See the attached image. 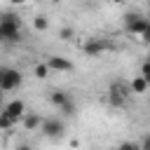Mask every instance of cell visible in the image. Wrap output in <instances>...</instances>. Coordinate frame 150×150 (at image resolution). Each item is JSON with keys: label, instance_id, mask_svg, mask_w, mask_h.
<instances>
[{"label": "cell", "instance_id": "23", "mask_svg": "<svg viewBox=\"0 0 150 150\" xmlns=\"http://www.w3.org/2000/svg\"><path fill=\"white\" fill-rule=\"evenodd\" d=\"M9 5H23V2H28V0H7Z\"/></svg>", "mask_w": 150, "mask_h": 150}, {"label": "cell", "instance_id": "21", "mask_svg": "<svg viewBox=\"0 0 150 150\" xmlns=\"http://www.w3.org/2000/svg\"><path fill=\"white\" fill-rule=\"evenodd\" d=\"M16 150H33V148H30L28 143H19V145H16Z\"/></svg>", "mask_w": 150, "mask_h": 150}, {"label": "cell", "instance_id": "12", "mask_svg": "<svg viewBox=\"0 0 150 150\" xmlns=\"http://www.w3.org/2000/svg\"><path fill=\"white\" fill-rule=\"evenodd\" d=\"M49 66H47V61H38L35 66H33V75L38 77V80H45V77H49Z\"/></svg>", "mask_w": 150, "mask_h": 150}, {"label": "cell", "instance_id": "11", "mask_svg": "<svg viewBox=\"0 0 150 150\" xmlns=\"http://www.w3.org/2000/svg\"><path fill=\"white\" fill-rule=\"evenodd\" d=\"M129 89H131V94H145V91L150 89V84H148L141 75H134V77L129 80Z\"/></svg>", "mask_w": 150, "mask_h": 150}, {"label": "cell", "instance_id": "5", "mask_svg": "<svg viewBox=\"0 0 150 150\" xmlns=\"http://www.w3.org/2000/svg\"><path fill=\"white\" fill-rule=\"evenodd\" d=\"M40 134H42L45 138H61V136L66 134V124H63V120H59V117H45V122H42V127H40Z\"/></svg>", "mask_w": 150, "mask_h": 150}, {"label": "cell", "instance_id": "16", "mask_svg": "<svg viewBox=\"0 0 150 150\" xmlns=\"http://www.w3.org/2000/svg\"><path fill=\"white\" fill-rule=\"evenodd\" d=\"M115 150H141V143L138 141H122Z\"/></svg>", "mask_w": 150, "mask_h": 150}, {"label": "cell", "instance_id": "8", "mask_svg": "<svg viewBox=\"0 0 150 150\" xmlns=\"http://www.w3.org/2000/svg\"><path fill=\"white\" fill-rule=\"evenodd\" d=\"M42 122H45V117H42V115H38V112H26V115L21 117V122H19V124H21L26 131H40Z\"/></svg>", "mask_w": 150, "mask_h": 150}, {"label": "cell", "instance_id": "14", "mask_svg": "<svg viewBox=\"0 0 150 150\" xmlns=\"http://www.w3.org/2000/svg\"><path fill=\"white\" fill-rule=\"evenodd\" d=\"M59 40H61V42H70V40H75V28L63 26V28L59 30Z\"/></svg>", "mask_w": 150, "mask_h": 150}, {"label": "cell", "instance_id": "24", "mask_svg": "<svg viewBox=\"0 0 150 150\" xmlns=\"http://www.w3.org/2000/svg\"><path fill=\"white\" fill-rule=\"evenodd\" d=\"M110 2H112V5H122L124 0H110Z\"/></svg>", "mask_w": 150, "mask_h": 150}, {"label": "cell", "instance_id": "4", "mask_svg": "<svg viewBox=\"0 0 150 150\" xmlns=\"http://www.w3.org/2000/svg\"><path fill=\"white\" fill-rule=\"evenodd\" d=\"M129 96H131L129 82H112L110 89H108V101H110V105H115V108H122Z\"/></svg>", "mask_w": 150, "mask_h": 150}, {"label": "cell", "instance_id": "9", "mask_svg": "<svg viewBox=\"0 0 150 150\" xmlns=\"http://www.w3.org/2000/svg\"><path fill=\"white\" fill-rule=\"evenodd\" d=\"M47 66H49V70H56V73H70L73 70V63L63 56H47Z\"/></svg>", "mask_w": 150, "mask_h": 150}, {"label": "cell", "instance_id": "3", "mask_svg": "<svg viewBox=\"0 0 150 150\" xmlns=\"http://www.w3.org/2000/svg\"><path fill=\"white\" fill-rule=\"evenodd\" d=\"M148 28V16H143L141 12H127L124 14V30L129 35H143V30Z\"/></svg>", "mask_w": 150, "mask_h": 150}, {"label": "cell", "instance_id": "25", "mask_svg": "<svg viewBox=\"0 0 150 150\" xmlns=\"http://www.w3.org/2000/svg\"><path fill=\"white\" fill-rule=\"evenodd\" d=\"M148 28H150V16H148Z\"/></svg>", "mask_w": 150, "mask_h": 150}, {"label": "cell", "instance_id": "1", "mask_svg": "<svg viewBox=\"0 0 150 150\" xmlns=\"http://www.w3.org/2000/svg\"><path fill=\"white\" fill-rule=\"evenodd\" d=\"M21 38V16L14 12H0V42L16 45Z\"/></svg>", "mask_w": 150, "mask_h": 150}, {"label": "cell", "instance_id": "18", "mask_svg": "<svg viewBox=\"0 0 150 150\" xmlns=\"http://www.w3.org/2000/svg\"><path fill=\"white\" fill-rule=\"evenodd\" d=\"M59 110H61V115H63V117H73V115H75V103H73V101H68V103H66L63 108H59Z\"/></svg>", "mask_w": 150, "mask_h": 150}, {"label": "cell", "instance_id": "22", "mask_svg": "<svg viewBox=\"0 0 150 150\" xmlns=\"http://www.w3.org/2000/svg\"><path fill=\"white\" fill-rule=\"evenodd\" d=\"M2 101H5V91H2V87H0V110H2V105H5Z\"/></svg>", "mask_w": 150, "mask_h": 150}, {"label": "cell", "instance_id": "2", "mask_svg": "<svg viewBox=\"0 0 150 150\" xmlns=\"http://www.w3.org/2000/svg\"><path fill=\"white\" fill-rule=\"evenodd\" d=\"M21 82H23L21 70H16L12 66H0V87H2V91H14V89L21 87Z\"/></svg>", "mask_w": 150, "mask_h": 150}, {"label": "cell", "instance_id": "15", "mask_svg": "<svg viewBox=\"0 0 150 150\" xmlns=\"http://www.w3.org/2000/svg\"><path fill=\"white\" fill-rule=\"evenodd\" d=\"M12 127H16V122H14L9 115H5V112L0 110V131H9Z\"/></svg>", "mask_w": 150, "mask_h": 150}, {"label": "cell", "instance_id": "6", "mask_svg": "<svg viewBox=\"0 0 150 150\" xmlns=\"http://www.w3.org/2000/svg\"><path fill=\"white\" fill-rule=\"evenodd\" d=\"M2 112L5 115H9L16 124L21 122V117L26 115V103L21 101V98H12V101H7L5 105H2Z\"/></svg>", "mask_w": 150, "mask_h": 150}, {"label": "cell", "instance_id": "19", "mask_svg": "<svg viewBox=\"0 0 150 150\" xmlns=\"http://www.w3.org/2000/svg\"><path fill=\"white\" fill-rule=\"evenodd\" d=\"M138 143H141V150H150V134H145Z\"/></svg>", "mask_w": 150, "mask_h": 150}, {"label": "cell", "instance_id": "17", "mask_svg": "<svg viewBox=\"0 0 150 150\" xmlns=\"http://www.w3.org/2000/svg\"><path fill=\"white\" fill-rule=\"evenodd\" d=\"M138 75H141V77L150 84V59H145V61L141 63V73H138Z\"/></svg>", "mask_w": 150, "mask_h": 150}, {"label": "cell", "instance_id": "10", "mask_svg": "<svg viewBox=\"0 0 150 150\" xmlns=\"http://www.w3.org/2000/svg\"><path fill=\"white\" fill-rule=\"evenodd\" d=\"M68 101H70V96H68L63 89H52V91H49V103H52L56 110H59V108H63Z\"/></svg>", "mask_w": 150, "mask_h": 150}, {"label": "cell", "instance_id": "26", "mask_svg": "<svg viewBox=\"0 0 150 150\" xmlns=\"http://www.w3.org/2000/svg\"><path fill=\"white\" fill-rule=\"evenodd\" d=\"M148 59H150V56H148Z\"/></svg>", "mask_w": 150, "mask_h": 150}, {"label": "cell", "instance_id": "7", "mask_svg": "<svg viewBox=\"0 0 150 150\" xmlns=\"http://www.w3.org/2000/svg\"><path fill=\"white\" fill-rule=\"evenodd\" d=\"M105 49H108V42H103L101 38H87L82 42V52L87 56H101Z\"/></svg>", "mask_w": 150, "mask_h": 150}, {"label": "cell", "instance_id": "13", "mask_svg": "<svg viewBox=\"0 0 150 150\" xmlns=\"http://www.w3.org/2000/svg\"><path fill=\"white\" fill-rule=\"evenodd\" d=\"M33 28H35L38 33H45V30L49 28V19H47L45 14H38V16L33 19Z\"/></svg>", "mask_w": 150, "mask_h": 150}, {"label": "cell", "instance_id": "20", "mask_svg": "<svg viewBox=\"0 0 150 150\" xmlns=\"http://www.w3.org/2000/svg\"><path fill=\"white\" fill-rule=\"evenodd\" d=\"M141 42H143V45H150V28H145V30H143V35H141Z\"/></svg>", "mask_w": 150, "mask_h": 150}]
</instances>
